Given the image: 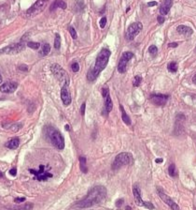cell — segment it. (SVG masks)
Here are the masks:
<instances>
[{"label":"cell","instance_id":"cell-1","mask_svg":"<svg viewBox=\"0 0 196 210\" xmlns=\"http://www.w3.org/2000/svg\"><path fill=\"white\" fill-rule=\"evenodd\" d=\"M107 194V189L104 186H95V187L91 189L88 191L86 197L77 202L75 205V206L77 208L92 207L93 205L102 203L106 199Z\"/></svg>","mask_w":196,"mask_h":210},{"label":"cell","instance_id":"cell-2","mask_svg":"<svg viewBox=\"0 0 196 210\" xmlns=\"http://www.w3.org/2000/svg\"><path fill=\"white\" fill-rule=\"evenodd\" d=\"M47 134L52 142L58 150H63L65 148V138L60 132V130L55 127H48L47 128Z\"/></svg>","mask_w":196,"mask_h":210},{"label":"cell","instance_id":"cell-3","mask_svg":"<svg viewBox=\"0 0 196 210\" xmlns=\"http://www.w3.org/2000/svg\"><path fill=\"white\" fill-rule=\"evenodd\" d=\"M110 55H111V52L109 49L104 48L100 51L99 55H98L96 57L95 65H94V67H93V70H95L98 74H100V72H103V70H105V68L107 67V63H109V59L110 57Z\"/></svg>","mask_w":196,"mask_h":210},{"label":"cell","instance_id":"cell-4","mask_svg":"<svg viewBox=\"0 0 196 210\" xmlns=\"http://www.w3.org/2000/svg\"><path fill=\"white\" fill-rule=\"evenodd\" d=\"M133 162V156L127 152H122L116 156L112 163V170H119L122 166L129 165Z\"/></svg>","mask_w":196,"mask_h":210},{"label":"cell","instance_id":"cell-5","mask_svg":"<svg viewBox=\"0 0 196 210\" xmlns=\"http://www.w3.org/2000/svg\"><path fill=\"white\" fill-rule=\"evenodd\" d=\"M50 166H45V165H39V168L38 170H35V169H29L30 174L34 175L36 177V179L38 181H47L49 178H52L53 175L52 174L50 173Z\"/></svg>","mask_w":196,"mask_h":210},{"label":"cell","instance_id":"cell-6","mask_svg":"<svg viewBox=\"0 0 196 210\" xmlns=\"http://www.w3.org/2000/svg\"><path fill=\"white\" fill-rule=\"evenodd\" d=\"M50 70H52V72L54 74V76L57 78V80H58L59 82L63 83V86H65V84H69L70 83L69 75L60 65H58V64H53V65H52V67H50Z\"/></svg>","mask_w":196,"mask_h":210},{"label":"cell","instance_id":"cell-7","mask_svg":"<svg viewBox=\"0 0 196 210\" xmlns=\"http://www.w3.org/2000/svg\"><path fill=\"white\" fill-rule=\"evenodd\" d=\"M49 0H36V2L31 8H29L26 11V15L28 17H35L40 12H42L45 9V7L48 4Z\"/></svg>","mask_w":196,"mask_h":210},{"label":"cell","instance_id":"cell-8","mask_svg":"<svg viewBox=\"0 0 196 210\" xmlns=\"http://www.w3.org/2000/svg\"><path fill=\"white\" fill-rule=\"evenodd\" d=\"M133 193H134V202H136V205L138 206H144L148 209L152 210L154 209V205L150 202H145L143 201V199L141 198V192H140V189L138 188V186L134 185L133 188Z\"/></svg>","mask_w":196,"mask_h":210},{"label":"cell","instance_id":"cell-9","mask_svg":"<svg viewBox=\"0 0 196 210\" xmlns=\"http://www.w3.org/2000/svg\"><path fill=\"white\" fill-rule=\"evenodd\" d=\"M142 28H143V25L142 23L137 22V23H134L132 25H129L127 31L125 33V38L127 40H133L141 32Z\"/></svg>","mask_w":196,"mask_h":210},{"label":"cell","instance_id":"cell-10","mask_svg":"<svg viewBox=\"0 0 196 210\" xmlns=\"http://www.w3.org/2000/svg\"><path fill=\"white\" fill-rule=\"evenodd\" d=\"M24 43L23 41L17 43V44H11L9 45L0 50V55H16V54L21 53L24 49Z\"/></svg>","mask_w":196,"mask_h":210},{"label":"cell","instance_id":"cell-11","mask_svg":"<svg viewBox=\"0 0 196 210\" xmlns=\"http://www.w3.org/2000/svg\"><path fill=\"white\" fill-rule=\"evenodd\" d=\"M134 57V54L132 52H124L121 56L120 62L118 64V72L120 73H124L127 70V63Z\"/></svg>","mask_w":196,"mask_h":210},{"label":"cell","instance_id":"cell-12","mask_svg":"<svg viewBox=\"0 0 196 210\" xmlns=\"http://www.w3.org/2000/svg\"><path fill=\"white\" fill-rule=\"evenodd\" d=\"M102 96L104 98V102H105V110L107 111V113L111 112L113 108V102L111 100L110 95H109V90L107 86H104L102 88Z\"/></svg>","mask_w":196,"mask_h":210},{"label":"cell","instance_id":"cell-13","mask_svg":"<svg viewBox=\"0 0 196 210\" xmlns=\"http://www.w3.org/2000/svg\"><path fill=\"white\" fill-rule=\"evenodd\" d=\"M157 191H158V194L160 196V198L163 200V201L169 207H170L172 210H179V206L177 205V203H175V201L173 199H171L169 197L168 195H166L165 193H164L163 191H162V189H157Z\"/></svg>","mask_w":196,"mask_h":210},{"label":"cell","instance_id":"cell-14","mask_svg":"<svg viewBox=\"0 0 196 210\" xmlns=\"http://www.w3.org/2000/svg\"><path fill=\"white\" fill-rule=\"evenodd\" d=\"M168 96L164 94H153L150 96V100L154 105L157 106H164L168 100Z\"/></svg>","mask_w":196,"mask_h":210},{"label":"cell","instance_id":"cell-15","mask_svg":"<svg viewBox=\"0 0 196 210\" xmlns=\"http://www.w3.org/2000/svg\"><path fill=\"white\" fill-rule=\"evenodd\" d=\"M69 84H65V86H62V89H61V99L65 106H68L71 103V94L69 92V88H68Z\"/></svg>","mask_w":196,"mask_h":210},{"label":"cell","instance_id":"cell-16","mask_svg":"<svg viewBox=\"0 0 196 210\" xmlns=\"http://www.w3.org/2000/svg\"><path fill=\"white\" fill-rule=\"evenodd\" d=\"M18 87V83L16 82H7L0 86V91L3 93H13Z\"/></svg>","mask_w":196,"mask_h":210},{"label":"cell","instance_id":"cell-17","mask_svg":"<svg viewBox=\"0 0 196 210\" xmlns=\"http://www.w3.org/2000/svg\"><path fill=\"white\" fill-rule=\"evenodd\" d=\"M172 5H173V0H164V4L161 6L160 8V12L162 16L167 15V13L170 11V9L172 8Z\"/></svg>","mask_w":196,"mask_h":210},{"label":"cell","instance_id":"cell-18","mask_svg":"<svg viewBox=\"0 0 196 210\" xmlns=\"http://www.w3.org/2000/svg\"><path fill=\"white\" fill-rule=\"evenodd\" d=\"M66 3L65 1H63V0H55L54 2L52 3V5L50 7V11H53L54 9H66Z\"/></svg>","mask_w":196,"mask_h":210},{"label":"cell","instance_id":"cell-19","mask_svg":"<svg viewBox=\"0 0 196 210\" xmlns=\"http://www.w3.org/2000/svg\"><path fill=\"white\" fill-rule=\"evenodd\" d=\"M19 144H20V139L14 137L11 139L9 142H7L5 144V146L7 148H9V149H16V148H18Z\"/></svg>","mask_w":196,"mask_h":210},{"label":"cell","instance_id":"cell-20","mask_svg":"<svg viewBox=\"0 0 196 210\" xmlns=\"http://www.w3.org/2000/svg\"><path fill=\"white\" fill-rule=\"evenodd\" d=\"M177 32L179 34H182V35H185V36H190L191 35L192 33H193V31H192V29L191 27H188V26L186 25H178L177 26Z\"/></svg>","mask_w":196,"mask_h":210},{"label":"cell","instance_id":"cell-21","mask_svg":"<svg viewBox=\"0 0 196 210\" xmlns=\"http://www.w3.org/2000/svg\"><path fill=\"white\" fill-rule=\"evenodd\" d=\"M99 76V74H98L95 70L93 69H90L88 70V73H87V79L88 81H90V82H93V81H95L97 79V77Z\"/></svg>","mask_w":196,"mask_h":210},{"label":"cell","instance_id":"cell-22","mask_svg":"<svg viewBox=\"0 0 196 210\" xmlns=\"http://www.w3.org/2000/svg\"><path fill=\"white\" fill-rule=\"evenodd\" d=\"M120 109H121V118H122V120H123V122L124 123H125L126 125H131V119H130V117H129V116H128V114H126V112H125V110H124V108H123V106L122 105H120Z\"/></svg>","mask_w":196,"mask_h":210},{"label":"cell","instance_id":"cell-23","mask_svg":"<svg viewBox=\"0 0 196 210\" xmlns=\"http://www.w3.org/2000/svg\"><path fill=\"white\" fill-rule=\"evenodd\" d=\"M50 52V45L49 43H44L43 45H41V50L39 51V54L43 56H45L47 55H49Z\"/></svg>","mask_w":196,"mask_h":210},{"label":"cell","instance_id":"cell-24","mask_svg":"<svg viewBox=\"0 0 196 210\" xmlns=\"http://www.w3.org/2000/svg\"><path fill=\"white\" fill-rule=\"evenodd\" d=\"M79 167H80V170H81V172H83V173H86L88 172V169H87V167H86V158H84V157H79Z\"/></svg>","mask_w":196,"mask_h":210},{"label":"cell","instance_id":"cell-25","mask_svg":"<svg viewBox=\"0 0 196 210\" xmlns=\"http://www.w3.org/2000/svg\"><path fill=\"white\" fill-rule=\"evenodd\" d=\"M177 62H174V61H172V62H170L168 64V66H167V69H168V70L170 72H172V73H174V72H177Z\"/></svg>","mask_w":196,"mask_h":210},{"label":"cell","instance_id":"cell-26","mask_svg":"<svg viewBox=\"0 0 196 210\" xmlns=\"http://www.w3.org/2000/svg\"><path fill=\"white\" fill-rule=\"evenodd\" d=\"M61 47V37L58 33L55 34V39H54V48L59 50Z\"/></svg>","mask_w":196,"mask_h":210},{"label":"cell","instance_id":"cell-27","mask_svg":"<svg viewBox=\"0 0 196 210\" xmlns=\"http://www.w3.org/2000/svg\"><path fill=\"white\" fill-rule=\"evenodd\" d=\"M168 173L171 177H177V169L175 164H171L168 168Z\"/></svg>","mask_w":196,"mask_h":210},{"label":"cell","instance_id":"cell-28","mask_svg":"<svg viewBox=\"0 0 196 210\" xmlns=\"http://www.w3.org/2000/svg\"><path fill=\"white\" fill-rule=\"evenodd\" d=\"M141 81H142V77H141V76H139V75L134 76V80H133V86H134V87L138 86H139V84H140Z\"/></svg>","mask_w":196,"mask_h":210},{"label":"cell","instance_id":"cell-29","mask_svg":"<svg viewBox=\"0 0 196 210\" xmlns=\"http://www.w3.org/2000/svg\"><path fill=\"white\" fill-rule=\"evenodd\" d=\"M27 46H28V47H30V48L34 49V50H38V49H39L40 44H39L38 42H35V41H29V42H27Z\"/></svg>","mask_w":196,"mask_h":210},{"label":"cell","instance_id":"cell-30","mask_svg":"<svg viewBox=\"0 0 196 210\" xmlns=\"http://www.w3.org/2000/svg\"><path fill=\"white\" fill-rule=\"evenodd\" d=\"M148 52H150V54L151 56H155L157 55V53H158V48L155 45H151L150 48H148Z\"/></svg>","mask_w":196,"mask_h":210},{"label":"cell","instance_id":"cell-31","mask_svg":"<svg viewBox=\"0 0 196 210\" xmlns=\"http://www.w3.org/2000/svg\"><path fill=\"white\" fill-rule=\"evenodd\" d=\"M76 11H82V9H84V7H85V5H84V3L82 1H77L76 3Z\"/></svg>","mask_w":196,"mask_h":210},{"label":"cell","instance_id":"cell-32","mask_svg":"<svg viewBox=\"0 0 196 210\" xmlns=\"http://www.w3.org/2000/svg\"><path fill=\"white\" fill-rule=\"evenodd\" d=\"M68 30H69V33H70L71 37H72L73 39H77V31H76V30H75V28L73 27V26H69Z\"/></svg>","mask_w":196,"mask_h":210},{"label":"cell","instance_id":"cell-33","mask_svg":"<svg viewBox=\"0 0 196 210\" xmlns=\"http://www.w3.org/2000/svg\"><path fill=\"white\" fill-rule=\"evenodd\" d=\"M71 70H73V72H77L79 70V65L77 62H74L71 65Z\"/></svg>","mask_w":196,"mask_h":210},{"label":"cell","instance_id":"cell-34","mask_svg":"<svg viewBox=\"0 0 196 210\" xmlns=\"http://www.w3.org/2000/svg\"><path fill=\"white\" fill-rule=\"evenodd\" d=\"M22 127H23L22 124H15V125H13V126H11V130H12L13 131H18Z\"/></svg>","mask_w":196,"mask_h":210},{"label":"cell","instance_id":"cell-35","mask_svg":"<svg viewBox=\"0 0 196 210\" xmlns=\"http://www.w3.org/2000/svg\"><path fill=\"white\" fill-rule=\"evenodd\" d=\"M106 23H107V18H106V17H103V18L101 19V20H100V22H99L100 27H101V28H104L105 26H106Z\"/></svg>","mask_w":196,"mask_h":210},{"label":"cell","instance_id":"cell-36","mask_svg":"<svg viewBox=\"0 0 196 210\" xmlns=\"http://www.w3.org/2000/svg\"><path fill=\"white\" fill-rule=\"evenodd\" d=\"M9 175H12V177H16V175H17V169L16 168H12V169L9 170Z\"/></svg>","mask_w":196,"mask_h":210},{"label":"cell","instance_id":"cell-37","mask_svg":"<svg viewBox=\"0 0 196 210\" xmlns=\"http://www.w3.org/2000/svg\"><path fill=\"white\" fill-rule=\"evenodd\" d=\"M123 199H119V200H117V202H116V206L117 207H121V205H122V204H123Z\"/></svg>","mask_w":196,"mask_h":210},{"label":"cell","instance_id":"cell-38","mask_svg":"<svg viewBox=\"0 0 196 210\" xmlns=\"http://www.w3.org/2000/svg\"><path fill=\"white\" fill-rule=\"evenodd\" d=\"M85 109H86V104L82 103L81 104V108H80V114L81 116H84V113H85Z\"/></svg>","mask_w":196,"mask_h":210},{"label":"cell","instance_id":"cell-39","mask_svg":"<svg viewBox=\"0 0 196 210\" xmlns=\"http://www.w3.org/2000/svg\"><path fill=\"white\" fill-rule=\"evenodd\" d=\"M25 201V198L24 197H21V198H15L14 199V202L15 203H23Z\"/></svg>","mask_w":196,"mask_h":210},{"label":"cell","instance_id":"cell-40","mask_svg":"<svg viewBox=\"0 0 196 210\" xmlns=\"http://www.w3.org/2000/svg\"><path fill=\"white\" fill-rule=\"evenodd\" d=\"M157 21L160 23H164V17L162 16V15H159L158 18H157Z\"/></svg>","mask_w":196,"mask_h":210},{"label":"cell","instance_id":"cell-41","mask_svg":"<svg viewBox=\"0 0 196 210\" xmlns=\"http://www.w3.org/2000/svg\"><path fill=\"white\" fill-rule=\"evenodd\" d=\"M19 70H24V72H27L28 70V67L26 65H21L19 67Z\"/></svg>","mask_w":196,"mask_h":210},{"label":"cell","instance_id":"cell-42","mask_svg":"<svg viewBox=\"0 0 196 210\" xmlns=\"http://www.w3.org/2000/svg\"><path fill=\"white\" fill-rule=\"evenodd\" d=\"M177 46H178V44L177 42H172V43H169V44H168L169 48H177Z\"/></svg>","mask_w":196,"mask_h":210},{"label":"cell","instance_id":"cell-43","mask_svg":"<svg viewBox=\"0 0 196 210\" xmlns=\"http://www.w3.org/2000/svg\"><path fill=\"white\" fill-rule=\"evenodd\" d=\"M158 3L155 2V1H151V2H148V7H154V6H157Z\"/></svg>","mask_w":196,"mask_h":210},{"label":"cell","instance_id":"cell-44","mask_svg":"<svg viewBox=\"0 0 196 210\" xmlns=\"http://www.w3.org/2000/svg\"><path fill=\"white\" fill-rule=\"evenodd\" d=\"M9 210H25V206L23 205L22 207H18V208H12V209H9Z\"/></svg>","mask_w":196,"mask_h":210},{"label":"cell","instance_id":"cell-45","mask_svg":"<svg viewBox=\"0 0 196 210\" xmlns=\"http://www.w3.org/2000/svg\"><path fill=\"white\" fill-rule=\"evenodd\" d=\"M155 161H156L157 163H162V162H163L164 161H163V159H157V160Z\"/></svg>","mask_w":196,"mask_h":210},{"label":"cell","instance_id":"cell-46","mask_svg":"<svg viewBox=\"0 0 196 210\" xmlns=\"http://www.w3.org/2000/svg\"><path fill=\"white\" fill-rule=\"evenodd\" d=\"M192 82H193V84H196V74H195L193 77H192Z\"/></svg>","mask_w":196,"mask_h":210},{"label":"cell","instance_id":"cell-47","mask_svg":"<svg viewBox=\"0 0 196 210\" xmlns=\"http://www.w3.org/2000/svg\"><path fill=\"white\" fill-rule=\"evenodd\" d=\"M66 130H70V126H69V125H66Z\"/></svg>","mask_w":196,"mask_h":210},{"label":"cell","instance_id":"cell-48","mask_svg":"<svg viewBox=\"0 0 196 210\" xmlns=\"http://www.w3.org/2000/svg\"><path fill=\"white\" fill-rule=\"evenodd\" d=\"M125 209H126V210H131L132 208H131V206H126Z\"/></svg>","mask_w":196,"mask_h":210},{"label":"cell","instance_id":"cell-49","mask_svg":"<svg viewBox=\"0 0 196 210\" xmlns=\"http://www.w3.org/2000/svg\"><path fill=\"white\" fill-rule=\"evenodd\" d=\"M3 177V173L1 172V171H0V178H1Z\"/></svg>","mask_w":196,"mask_h":210},{"label":"cell","instance_id":"cell-50","mask_svg":"<svg viewBox=\"0 0 196 210\" xmlns=\"http://www.w3.org/2000/svg\"><path fill=\"white\" fill-rule=\"evenodd\" d=\"M130 11V7H128V8H127V9H126V12H128V11Z\"/></svg>","mask_w":196,"mask_h":210},{"label":"cell","instance_id":"cell-51","mask_svg":"<svg viewBox=\"0 0 196 210\" xmlns=\"http://www.w3.org/2000/svg\"><path fill=\"white\" fill-rule=\"evenodd\" d=\"M2 82V76H1V74H0V83Z\"/></svg>","mask_w":196,"mask_h":210},{"label":"cell","instance_id":"cell-52","mask_svg":"<svg viewBox=\"0 0 196 210\" xmlns=\"http://www.w3.org/2000/svg\"><path fill=\"white\" fill-rule=\"evenodd\" d=\"M195 52H196V50H195Z\"/></svg>","mask_w":196,"mask_h":210}]
</instances>
